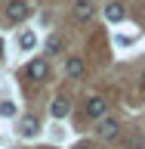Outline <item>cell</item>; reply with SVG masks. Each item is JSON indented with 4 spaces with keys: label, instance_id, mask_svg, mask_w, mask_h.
<instances>
[{
    "label": "cell",
    "instance_id": "obj_1",
    "mask_svg": "<svg viewBox=\"0 0 145 149\" xmlns=\"http://www.w3.org/2000/svg\"><path fill=\"white\" fill-rule=\"evenodd\" d=\"M28 16H31V3H28V0H12L6 6V19L9 22H25Z\"/></svg>",
    "mask_w": 145,
    "mask_h": 149
},
{
    "label": "cell",
    "instance_id": "obj_2",
    "mask_svg": "<svg viewBox=\"0 0 145 149\" xmlns=\"http://www.w3.org/2000/svg\"><path fill=\"white\" fill-rule=\"evenodd\" d=\"M118 130H120L118 118H102L99 127H96V134H99V140H114V137H118Z\"/></svg>",
    "mask_w": 145,
    "mask_h": 149
},
{
    "label": "cell",
    "instance_id": "obj_3",
    "mask_svg": "<svg viewBox=\"0 0 145 149\" xmlns=\"http://www.w3.org/2000/svg\"><path fill=\"white\" fill-rule=\"evenodd\" d=\"M93 16H96V3L93 0H77L74 3V19L77 22H90Z\"/></svg>",
    "mask_w": 145,
    "mask_h": 149
},
{
    "label": "cell",
    "instance_id": "obj_4",
    "mask_svg": "<svg viewBox=\"0 0 145 149\" xmlns=\"http://www.w3.org/2000/svg\"><path fill=\"white\" fill-rule=\"evenodd\" d=\"M25 74L31 78V81H43L46 74H49V65H46V59H34V62H28Z\"/></svg>",
    "mask_w": 145,
    "mask_h": 149
},
{
    "label": "cell",
    "instance_id": "obj_5",
    "mask_svg": "<svg viewBox=\"0 0 145 149\" xmlns=\"http://www.w3.org/2000/svg\"><path fill=\"white\" fill-rule=\"evenodd\" d=\"M105 112H108V102L102 100V96H93L90 102H87V118H105Z\"/></svg>",
    "mask_w": 145,
    "mask_h": 149
},
{
    "label": "cell",
    "instance_id": "obj_6",
    "mask_svg": "<svg viewBox=\"0 0 145 149\" xmlns=\"http://www.w3.org/2000/svg\"><path fill=\"white\" fill-rule=\"evenodd\" d=\"M37 130H40V121L34 118V115H25V118H22V124H19V134H22V137H37Z\"/></svg>",
    "mask_w": 145,
    "mask_h": 149
},
{
    "label": "cell",
    "instance_id": "obj_7",
    "mask_svg": "<svg viewBox=\"0 0 145 149\" xmlns=\"http://www.w3.org/2000/svg\"><path fill=\"white\" fill-rule=\"evenodd\" d=\"M49 112H53V118H65V115L71 112V102H68V96H56L53 106H49Z\"/></svg>",
    "mask_w": 145,
    "mask_h": 149
},
{
    "label": "cell",
    "instance_id": "obj_8",
    "mask_svg": "<svg viewBox=\"0 0 145 149\" xmlns=\"http://www.w3.org/2000/svg\"><path fill=\"white\" fill-rule=\"evenodd\" d=\"M65 74H68V78H83V62L77 56H68V59H65Z\"/></svg>",
    "mask_w": 145,
    "mask_h": 149
},
{
    "label": "cell",
    "instance_id": "obj_9",
    "mask_svg": "<svg viewBox=\"0 0 145 149\" xmlns=\"http://www.w3.org/2000/svg\"><path fill=\"white\" fill-rule=\"evenodd\" d=\"M62 47H65V40L59 34H53L49 40H46V56H56V53H62Z\"/></svg>",
    "mask_w": 145,
    "mask_h": 149
},
{
    "label": "cell",
    "instance_id": "obj_10",
    "mask_svg": "<svg viewBox=\"0 0 145 149\" xmlns=\"http://www.w3.org/2000/svg\"><path fill=\"white\" fill-rule=\"evenodd\" d=\"M105 16H108V22H120L124 19V6L120 3H108L105 6Z\"/></svg>",
    "mask_w": 145,
    "mask_h": 149
},
{
    "label": "cell",
    "instance_id": "obj_11",
    "mask_svg": "<svg viewBox=\"0 0 145 149\" xmlns=\"http://www.w3.org/2000/svg\"><path fill=\"white\" fill-rule=\"evenodd\" d=\"M34 40H37V37L31 34V31H25V34H22V40H19V44H22V50H31V47H34Z\"/></svg>",
    "mask_w": 145,
    "mask_h": 149
},
{
    "label": "cell",
    "instance_id": "obj_12",
    "mask_svg": "<svg viewBox=\"0 0 145 149\" xmlns=\"http://www.w3.org/2000/svg\"><path fill=\"white\" fill-rule=\"evenodd\" d=\"M12 112H16V109H12V102H3V106H0V115H12Z\"/></svg>",
    "mask_w": 145,
    "mask_h": 149
},
{
    "label": "cell",
    "instance_id": "obj_13",
    "mask_svg": "<svg viewBox=\"0 0 145 149\" xmlns=\"http://www.w3.org/2000/svg\"><path fill=\"white\" fill-rule=\"evenodd\" d=\"M74 149H93V146H90V143H77Z\"/></svg>",
    "mask_w": 145,
    "mask_h": 149
},
{
    "label": "cell",
    "instance_id": "obj_14",
    "mask_svg": "<svg viewBox=\"0 0 145 149\" xmlns=\"http://www.w3.org/2000/svg\"><path fill=\"white\" fill-rule=\"evenodd\" d=\"M0 50H3V44H0Z\"/></svg>",
    "mask_w": 145,
    "mask_h": 149
}]
</instances>
